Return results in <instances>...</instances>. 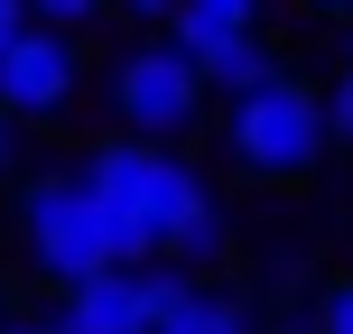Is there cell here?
I'll list each match as a JSON object with an SVG mask.
<instances>
[{
	"mask_svg": "<svg viewBox=\"0 0 353 334\" xmlns=\"http://www.w3.org/2000/svg\"><path fill=\"white\" fill-rule=\"evenodd\" d=\"M223 149H232V167L242 176H261V186H288V176H307L325 158V93L316 84H298V74H270L261 93H232V112H223Z\"/></svg>",
	"mask_w": 353,
	"mask_h": 334,
	"instance_id": "7a4b0ae2",
	"label": "cell"
},
{
	"mask_svg": "<svg viewBox=\"0 0 353 334\" xmlns=\"http://www.w3.org/2000/svg\"><path fill=\"white\" fill-rule=\"evenodd\" d=\"M316 334H353V279H344V288H325V306H316Z\"/></svg>",
	"mask_w": 353,
	"mask_h": 334,
	"instance_id": "4fadbf2b",
	"label": "cell"
},
{
	"mask_svg": "<svg viewBox=\"0 0 353 334\" xmlns=\"http://www.w3.org/2000/svg\"><path fill=\"white\" fill-rule=\"evenodd\" d=\"M344 65H353V10H344Z\"/></svg>",
	"mask_w": 353,
	"mask_h": 334,
	"instance_id": "ac0fdd59",
	"label": "cell"
},
{
	"mask_svg": "<svg viewBox=\"0 0 353 334\" xmlns=\"http://www.w3.org/2000/svg\"><path fill=\"white\" fill-rule=\"evenodd\" d=\"M74 176H84L93 205L112 213V242H121V260H159L168 232L186 223L195 205H214V186H205L186 158H176L168 140H112V149H93Z\"/></svg>",
	"mask_w": 353,
	"mask_h": 334,
	"instance_id": "6da1fadb",
	"label": "cell"
},
{
	"mask_svg": "<svg viewBox=\"0 0 353 334\" xmlns=\"http://www.w3.org/2000/svg\"><path fill=\"white\" fill-rule=\"evenodd\" d=\"M112 10H130V19H168L176 0H112Z\"/></svg>",
	"mask_w": 353,
	"mask_h": 334,
	"instance_id": "9a60e30c",
	"label": "cell"
},
{
	"mask_svg": "<svg viewBox=\"0 0 353 334\" xmlns=\"http://www.w3.org/2000/svg\"><path fill=\"white\" fill-rule=\"evenodd\" d=\"M103 10H112V0H28V19H37V28H65V37L84 28V19H103Z\"/></svg>",
	"mask_w": 353,
	"mask_h": 334,
	"instance_id": "8fae6325",
	"label": "cell"
},
{
	"mask_svg": "<svg viewBox=\"0 0 353 334\" xmlns=\"http://www.w3.org/2000/svg\"><path fill=\"white\" fill-rule=\"evenodd\" d=\"M19 242H28V260L47 269L56 288H74V279H93V269L121 260L112 213L93 205L84 176H28V186H19Z\"/></svg>",
	"mask_w": 353,
	"mask_h": 334,
	"instance_id": "3957f363",
	"label": "cell"
},
{
	"mask_svg": "<svg viewBox=\"0 0 353 334\" xmlns=\"http://www.w3.org/2000/svg\"><path fill=\"white\" fill-rule=\"evenodd\" d=\"M149 334H251V306L223 298V288H205V279L186 269V288H176L159 316H149Z\"/></svg>",
	"mask_w": 353,
	"mask_h": 334,
	"instance_id": "52a82bcc",
	"label": "cell"
},
{
	"mask_svg": "<svg viewBox=\"0 0 353 334\" xmlns=\"http://www.w3.org/2000/svg\"><path fill=\"white\" fill-rule=\"evenodd\" d=\"M74 84H84V56H74L65 28H19L10 47H0V112L10 121H47V112L74 103Z\"/></svg>",
	"mask_w": 353,
	"mask_h": 334,
	"instance_id": "5b68a950",
	"label": "cell"
},
{
	"mask_svg": "<svg viewBox=\"0 0 353 334\" xmlns=\"http://www.w3.org/2000/svg\"><path fill=\"white\" fill-rule=\"evenodd\" d=\"M10 149H19V130H10V112H0V176H10Z\"/></svg>",
	"mask_w": 353,
	"mask_h": 334,
	"instance_id": "e0dca14e",
	"label": "cell"
},
{
	"mask_svg": "<svg viewBox=\"0 0 353 334\" xmlns=\"http://www.w3.org/2000/svg\"><path fill=\"white\" fill-rule=\"evenodd\" d=\"M298 10H307V19H344L353 0H298Z\"/></svg>",
	"mask_w": 353,
	"mask_h": 334,
	"instance_id": "2e32d148",
	"label": "cell"
},
{
	"mask_svg": "<svg viewBox=\"0 0 353 334\" xmlns=\"http://www.w3.org/2000/svg\"><path fill=\"white\" fill-rule=\"evenodd\" d=\"M223 251H232V223H223V205H195L186 223L168 232V260H176V269H205V260H223Z\"/></svg>",
	"mask_w": 353,
	"mask_h": 334,
	"instance_id": "30bf717a",
	"label": "cell"
},
{
	"mask_svg": "<svg viewBox=\"0 0 353 334\" xmlns=\"http://www.w3.org/2000/svg\"><path fill=\"white\" fill-rule=\"evenodd\" d=\"M112 112H121V130H140V140L195 130V112H205V74H195V56L176 47V37L130 47L121 65H112Z\"/></svg>",
	"mask_w": 353,
	"mask_h": 334,
	"instance_id": "277c9868",
	"label": "cell"
},
{
	"mask_svg": "<svg viewBox=\"0 0 353 334\" xmlns=\"http://www.w3.org/2000/svg\"><path fill=\"white\" fill-rule=\"evenodd\" d=\"M325 140H335V149H353V65L335 74V103H325Z\"/></svg>",
	"mask_w": 353,
	"mask_h": 334,
	"instance_id": "7c38bea8",
	"label": "cell"
},
{
	"mask_svg": "<svg viewBox=\"0 0 353 334\" xmlns=\"http://www.w3.org/2000/svg\"><path fill=\"white\" fill-rule=\"evenodd\" d=\"M195 74H205V93L232 103V93H261L270 74H279V47H270L261 28H242V37H223L214 56H195Z\"/></svg>",
	"mask_w": 353,
	"mask_h": 334,
	"instance_id": "ba28073f",
	"label": "cell"
},
{
	"mask_svg": "<svg viewBox=\"0 0 353 334\" xmlns=\"http://www.w3.org/2000/svg\"><path fill=\"white\" fill-rule=\"evenodd\" d=\"M37 334H149V269L140 260H112L93 279L65 288V306H47Z\"/></svg>",
	"mask_w": 353,
	"mask_h": 334,
	"instance_id": "8992f818",
	"label": "cell"
},
{
	"mask_svg": "<svg viewBox=\"0 0 353 334\" xmlns=\"http://www.w3.org/2000/svg\"><path fill=\"white\" fill-rule=\"evenodd\" d=\"M19 28H28V0H0V47H10Z\"/></svg>",
	"mask_w": 353,
	"mask_h": 334,
	"instance_id": "5bb4252c",
	"label": "cell"
},
{
	"mask_svg": "<svg viewBox=\"0 0 353 334\" xmlns=\"http://www.w3.org/2000/svg\"><path fill=\"white\" fill-rule=\"evenodd\" d=\"M242 28H261V0H176V10H168V37L186 56H214L223 37H242Z\"/></svg>",
	"mask_w": 353,
	"mask_h": 334,
	"instance_id": "9c48e42d",
	"label": "cell"
}]
</instances>
